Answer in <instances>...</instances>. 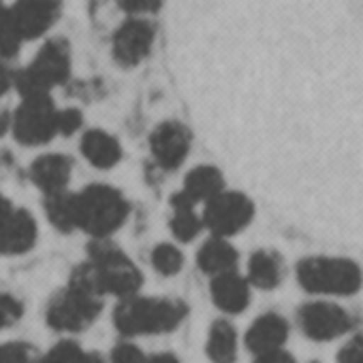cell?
I'll return each instance as SVG.
<instances>
[{
  "instance_id": "obj_33",
  "label": "cell",
  "mask_w": 363,
  "mask_h": 363,
  "mask_svg": "<svg viewBox=\"0 0 363 363\" xmlns=\"http://www.w3.org/2000/svg\"><path fill=\"white\" fill-rule=\"evenodd\" d=\"M252 363H295V357L284 348H276V350H269V352L255 354Z\"/></svg>"
},
{
  "instance_id": "obj_22",
  "label": "cell",
  "mask_w": 363,
  "mask_h": 363,
  "mask_svg": "<svg viewBox=\"0 0 363 363\" xmlns=\"http://www.w3.org/2000/svg\"><path fill=\"white\" fill-rule=\"evenodd\" d=\"M238 350H240V340H238V331L235 327L220 318L214 320L206 340V352L210 357L212 363H233L238 359Z\"/></svg>"
},
{
  "instance_id": "obj_10",
  "label": "cell",
  "mask_w": 363,
  "mask_h": 363,
  "mask_svg": "<svg viewBox=\"0 0 363 363\" xmlns=\"http://www.w3.org/2000/svg\"><path fill=\"white\" fill-rule=\"evenodd\" d=\"M299 329L306 337L314 342H329L348 333L354 325L352 316L337 303L331 301H310L297 312Z\"/></svg>"
},
{
  "instance_id": "obj_9",
  "label": "cell",
  "mask_w": 363,
  "mask_h": 363,
  "mask_svg": "<svg viewBox=\"0 0 363 363\" xmlns=\"http://www.w3.org/2000/svg\"><path fill=\"white\" fill-rule=\"evenodd\" d=\"M156 26L147 18H126L111 35V58L118 67H139L154 50Z\"/></svg>"
},
{
  "instance_id": "obj_7",
  "label": "cell",
  "mask_w": 363,
  "mask_h": 363,
  "mask_svg": "<svg viewBox=\"0 0 363 363\" xmlns=\"http://www.w3.org/2000/svg\"><path fill=\"white\" fill-rule=\"evenodd\" d=\"M11 130L18 143L37 147L58 135V107L52 94L24 96L11 116Z\"/></svg>"
},
{
  "instance_id": "obj_3",
  "label": "cell",
  "mask_w": 363,
  "mask_h": 363,
  "mask_svg": "<svg viewBox=\"0 0 363 363\" xmlns=\"http://www.w3.org/2000/svg\"><path fill=\"white\" fill-rule=\"evenodd\" d=\"M297 282L312 295L346 297L363 284L361 267L344 257H308L297 263Z\"/></svg>"
},
{
  "instance_id": "obj_27",
  "label": "cell",
  "mask_w": 363,
  "mask_h": 363,
  "mask_svg": "<svg viewBox=\"0 0 363 363\" xmlns=\"http://www.w3.org/2000/svg\"><path fill=\"white\" fill-rule=\"evenodd\" d=\"M0 363H41V359L26 342H7L0 344Z\"/></svg>"
},
{
  "instance_id": "obj_6",
  "label": "cell",
  "mask_w": 363,
  "mask_h": 363,
  "mask_svg": "<svg viewBox=\"0 0 363 363\" xmlns=\"http://www.w3.org/2000/svg\"><path fill=\"white\" fill-rule=\"evenodd\" d=\"M101 310H103V297L69 282L62 291H58L52 297L45 318L54 331L79 333L99 318Z\"/></svg>"
},
{
  "instance_id": "obj_11",
  "label": "cell",
  "mask_w": 363,
  "mask_h": 363,
  "mask_svg": "<svg viewBox=\"0 0 363 363\" xmlns=\"http://www.w3.org/2000/svg\"><path fill=\"white\" fill-rule=\"evenodd\" d=\"M191 130L177 122V120H164L150 133V152L154 162L164 169H177L186 160L191 152Z\"/></svg>"
},
{
  "instance_id": "obj_16",
  "label": "cell",
  "mask_w": 363,
  "mask_h": 363,
  "mask_svg": "<svg viewBox=\"0 0 363 363\" xmlns=\"http://www.w3.org/2000/svg\"><path fill=\"white\" fill-rule=\"evenodd\" d=\"M286 337H289L286 318L276 312H267L261 314L257 320H252V325L244 335V344L252 354H261L276 348H284Z\"/></svg>"
},
{
  "instance_id": "obj_8",
  "label": "cell",
  "mask_w": 363,
  "mask_h": 363,
  "mask_svg": "<svg viewBox=\"0 0 363 363\" xmlns=\"http://www.w3.org/2000/svg\"><path fill=\"white\" fill-rule=\"evenodd\" d=\"M203 225L214 238H233L242 233L255 218L252 201L238 191H223L218 197L206 203Z\"/></svg>"
},
{
  "instance_id": "obj_28",
  "label": "cell",
  "mask_w": 363,
  "mask_h": 363,
  "mask_svg": "<svg viewBox=\"0 0 363 363\" xmlns=\"http://www.w3.org/2000/svg\"><path fill=\"white\" fill-rule=\"evenodd\" d=\"M116 5L126 13V18H147L158 13L162 0H116Z\"/></svg>"
},
{
  "instance_id": "obj_1",
  "label": "cell",
  "mask_w": 363,
  "mask_h": 363,
  "mask_svg": "<svg viewBox=\"0 0 363 363\" xmlns=\"http://www.w3.org/2000/svg\"><path fill=\"white\" fill-rule=\"evenodd\" d=\"M186 303L177 299L133 295L118 301L113 310V325L126 337L160 335L175 331L186 318Z\"/></svg>"
},
{
  "instance_id": "obj_4",
  "label": "cell",
  "mask_w": 363,
  "mask_h": 363,
  "mask_svg": "<svg viewBox=\"0 0 363 363\" xmlns=\"http://www.w3.org/2000/svg\"><path fill=\"white\" fill-rule=\"evenodd\" d=\"M71 77V45L65 39H50L41 45L28 67L16 73L13 88L24 96L52 94Z\"/></svg>"
},
{
  "instance_id": "obj_17",
  "label": "cell",
  "mask_w": 363,
  "mask_h": 363,
  "mask_svg": "<svg viewBox=\"0 0 363 363\" xmlns=\"http://www.w3.org/2000/svg\"><path fill=\"white\" fill-rule=\"evenodd\" d=\"M79 150L84 154V158L96 167V169H111L122 160V145L120 141L103 130V128H90L82 135V143Z\"/></svg>"
},
{
  "instance_id": "obj_13",
  "label": "cell",
  "mask_w": 363,
  "mask_h": 363,
  "mask_svg": "<svg viewBox=\"0 0 363 363\" xmlns=\"http://www.w3.org/2000/svg\"><path fill=\"white\" fill-rule=\"evenodd\" d=\"M39 227L30 212L13 208L0 216V255H24L37 244Z\"/></svg>"
},
{
  "instance_id": "obj_15",
  "label": "cell",
  "mask_w": 363,
  "mask_h": 363,
  "mask_svg": "<svg viewBox=\"0 0 363 363\" xmlns=\"http://www.w3.org/2000/svg\"><path fill=\"white\" fill-rule=\"evenodd\" d=\"M250 282L240 272H229L212 278L210 295L218 310L225 314H242L250 303Z\"/></svg>"
},
{
  "instance_id": "obj_19",
  "label": "cell",
  "mask_w": 363,
  "mask_h": 363,
  "mask_svg": "<svg viewBox=\"0 0 363 363\" xmlns=\"http://www.w3.org/2000/svg\"><path fill=\"white\" fill-rule=\"evenodd\" d=\"M169 229H171V235L186 244V242H193L199 238V233L206 229L203 225V216L197 214L195 210V203L184 195V193H175L171 197V218H169Z\"/></svg>"
},
{
  "instance_id": "obj_35",
  "label": "cell",
  "mask_w": 363,
  "mask_h": 363,
  "mask_svg": "<svg viewBox=\"0 0 363 363\" xmlns=\"http://www.w3.org/2000/svg\"><path fill=\"white\" fill-rule=\"evenodd\" d=\"M150 363H179V359L173 352H158L150 357Z\"/></svg>"
},
{
  "instance_id": "obj_2",
  "label": "cell",
  "mask_w": 363,
  "mask_h": 363,
  "mask_svg": "<svg viewBox=\"0 0 363 363\" xmlns=\"http://www.w3.org/2000/svg\"><path fill=\"white\" fill-rule=\"evenodd\" d=\"M126 197L109 184H90L77 193V231L109 240L128 218Z\"/></svg>"
},
{
  "instance_id": "obj_14",
  "label": "cell",
  "mask_w": 363,
  "mask_h": 363,
  "mask_svg": "<svg viewBox=\"0 0 363 363\" xmlns=\"http://www.w3.org/2000/svg\"><path fill=\"white\" fill-rule=\"evenodd\" d=\"M71 171H73V160L67 154H41L37 160L30 164V179L33 184L43 193V195H54L67 191L71 182Z\"/></svg>"
},
{
  "instance_id": "obj_23",
  "label": "cell",
  "mask_w": 363,
  "mask_h": 363,
  "mask_svg": "<svg viewBox=\"0 0 363 363\" xmlns=\"http://www.w3.org/2000/svg\"><path fill=\"white\" fill-rule=\"evenodd\" d=\"M45 216L58 231H77V193H54L43 199Z\"/></svg>"
},
{
  "instance_id": "obj_12",
  "label": "cell",
  "mask_w": 363,
  "mask_h": 363,
  "mask_svg": "<svg viewBox=\"0 0 363 363\" xmlns=\"http://www.w3.org/2000/svg\"><path fill=\"white\" fill-rule=\"evenodd\" d=\"M24 41L45 37L62 16V0H16L9 7Z\"/></svg>"
},
{
  "instance_id": "obj_21",
  "label": "cell",
  "mask_w": 363,
  "mask_h": 363,
  "mask_svg": "<svg viewBox=\"0 0 363 363\" xmlns=\"http://www.w3.org/2000/svg\"><path fill=\"white\" fill-rule=\"evenodd\" d=\"M246 278L252 289L272 291L284 278V261L276 250H257L248 259Z\"/></svg>"
},
{
  "instance_id": "obj_20",
  "label": "cell",
  "mask_w": 363,
  "mask_h": 363,
  "mask_svg": "<svg viewBox=\"0 0 363 363\" xmlns=\"http://www.w3.org/2000/svg\"><path fill=\"white\" fill-rule=\"evenodd\" d=\"M223 191H227L225 177H223L220 169H216L212 164H199V167L191 169L184 177V186H182V193H184L195 206L212 201Z\"/></svg>"
},
{
  "instance_id": "obj_18",
  "label": "cell",
  "mask_w": 363,
  "mask_h": 363,
  "mask_svg": "<svg viewBox=\"0 0 363 363\" xmlns=\"http://www.w3.org/2000/svg\"><path fill=\"white\" fill-rule=\"evenodd\" d=\"M238 261L240 255L235 250V246L225 240V238H210L208 242L201 244L199 252H197V267L208 274L210 278L229 274V272H238Z\"/></svg>"
},
{
  "instance_id": "obj_26",
  "label": "cell",
  "mask_w": 363,
  "mask_h": 363,
  "mask_svg": "<svg viewBox=\"0 0 363 363\" xmlns=\"http://www.w3.org/2000/svg\"><path fill=\"white\" fill-rule=\"evenodd\" d=\"M150 263L160 276L169 278V276H175L182 267H184V255H182V250L175 244L164 242V244H158L152 248Z\"/></svg>"
},
{
  "instance_id": "obj_30",
  "label": "cell",
  "mask_w": 363,
  "mask_h": 363,
  "mask_svg": "<svg viewBox=\"0 0 363 363\" xmlns=\"http://www.w3.org/2000/svg\"><path fill=\"white\" fill-rule=\"evenodd\" d=\"M107 363H150V357L137 344L122 342L111 350Z\"/></svg>"
},
{
  "instance_id": "obj_32",
  "label": "cell",
  "mask_w": 363,
  "mask_h": 363,
  "mask_svg": "<svg viewBox=\"0 0 363 363\" xmlns=\"http://www.w3.org/2000/svg\"><path fill=\"white\" fill-rule=\"evenodd\" d=\"M337 363H363V335H354L340 348Z\"/></svg>"
},
{
  "instance_id": "obj_29",
  "label": "cell",
  "mask_w": 363,
  "mask_h": 363,
  "mask_svg": "<svg viewBox=\"0 0 363 363\" xmlns=\"http://www.w3.org/2000/svg\"><path fill=\"white\" fill-rule=\"evenodd\" d=\"M22 314H24V308L13 295L0 293V329L16 325L22 318Z\"/></svg>"
},
{
  "instance_id": "obj_25",
  "label": "cell",
  "mask_w": 363,
  "mask_h": 363,
  "mask_svg": "<svg viewBox=\"0 0 363 363\" xmlns=\"http://www.w3.org/2000/svg\"><path fill=\"white\" fill-rule=\"evenodd\" d=\"M22 35L18 30V24L11 16V9L0 5V60H11L22 50Z\"/></svg>"
},
{
  "instance_id": "obj_5",
  "label": "cell",
  "mask_w": 363,
  "mask_h": 363,
  "mask_svg": "<svg viewBox=\"0 0 363 363\" xmlns=\"http://www.w3.org/2000/svg\"><path fill=\"white\" fill-rule=\"evenodd\" d=\"M88 255V263L94 269L103 295L118 297V301L139 295L143 276L139 267L118 246H113L109 240H92Z\"/></svg>"
},
{
  "instance_id": "obj_24",
  "label": "cell",
  "mask_w": 363,
  "mask_h": 363,
  "mask_svg": "<svg viewBox=\"0 0 363 363\" xmlns=\"http://www.w3.org/2000/svg\"><path fill=\"white\" fill-rule=\"evenodd\" d=\"M41 363H107V361L96 352L84 350L73 340H62L52 350H48L45 357H41Z\"/></svg>"
},
{
  "instance_id": "obj_34",
  "label": "cell",
  "mask_w": 363,
  "mask_h": 363,
  "mask_svg": "<svg viewBox=\"0 0 363 363\" xmlns=\"http://www.w3.org/2000/svg\"><path fill=\"white\" fill-rule=\"evenodd\" d=\"M13 82H16V73L7 67L5 60H0V96H5L9 88H13Z\"/></svg>"
},
{
  "instance_id": "obj_31",
  "label": "cell",
  "mask_w": 363,
  "mask_h": 363,
  "mask_svg": "<svg viewBox=\"0 0 363 363\" xmlns=\"http://www.w3.org/2000/svg\"><path fill=\"white\" fill-rule=\"evenodd\" d=\"M82 126H84V116H82L79 109H75V107L58 109V135L71 137V135H75Z\"/></svg>"
}]
</instances>
